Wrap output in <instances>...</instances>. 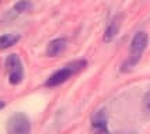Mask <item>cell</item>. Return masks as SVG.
I'll list each match as a JSON object with an SVG mask.
<instances>
[{
	"label": "cell",
	"mask_w": 150,
	"mask_h": 134,
	"mask_svg": "<svg viewBox=\"0 0 150 134\" xmlns=\"http://www.w3.org/2000/svg\"><path fill=\"white\" fill-rule=\"evenodd\" d=\"M147 43H149V36L144 31H139L133 35L129 46V56L121 66L122 73H129L133 70V67H136V64L142 58V53L147 48Z\"/></svg>",
	"instance_id": "cell-1"
},
{
	"label": "cell",
	"mask_w": 150,
	"mask_h": 134,
	"mask_svg": "<svg viewBox=\"0 0 150 134\" xmlns=\"http://www.w3.org/2000/svg\"><path fill=\"white\" fill-rule=\"evenodd\" d=\"M6 70L8 73V83L11 85H18L24 78V67L18 55L11 53L6 58Z\"/></svg>",
	"instance_id": "cell-2"
},
{
	"label": "cell",
	"mask_w": 150,
	"mask_h": 134,
	"mask_svg": "<svg viewBox=\"0 0 150 134\" xmlns=\"http://www.w3.org/2000/svg\"><path fill=\"white\" fill-rule=\"evenodd\" d=\"M7 134H31V123L24 113H16L7 121Z\"/></svg>",
	"instance_id": "cell-3"
},
{
	"label": "cell",
	"mask_w": 150,
	"mask_h": 134,
	"mask_svg": "<svg viewBox=\"0 0 150 134\" xmlns=\"http://www.w3.org/2000/svg\"><path fill=\"white\" fill-rule=\"evenodd\" d=\"M73 74H74V73H73L67 66H65V67H62V69L56 70L55 73H52V74L49 76V78L46 80L45 85L46 87H49V88H52V87H59V85L65 84Z\"/></svg>",
	"instance_id": "cell-4"
},
{
	"label": "cell",
	"mask_w": 150,
	"mask_h": 134,
	"mask_svg": "<svg viewBox=\"0 0 150 134\" xmlns=\"http://www.w3.org/2000/svg\"><path fill=\"white\" fill-rule=\"evenodd\" d=\"M91 127L94 134H110L108 123H107V115H105L104 110H98L94 113L91 119Z\"/></svg>",
	"instance_id": "cell-5"
},
{
	"label": "cell",
	"mask_w": 150,
	"mask_h": 134,
	"mask_svg": "<svg viewBox=\"0 0 150 134\" xmlns=\"http://www.w3.org/2000/svg\"><path fill=\"white\" fill-rule=\"evenodd\" d=\"M121 25H122V15H115L114 18L110 21V24L107 25V28H105L104 31V36H103V39H104V42H112L114 39L117 38V35L119 34V29H121Z\"/></svg>",
	"instance_id": "cell-6"
},
{
	"label": "cell",
	"mask_w": 150,
	"mask_h": 134,
	"mask_svg": "<svg viewBox=\"0 0 150 134\" xmlns=\"http://www.w3.org/2000/svg\"><path fill=\"white\" fill-rule=\"evenodd\" d=\"M67 46V41L66 38H56V39H52L48 46H46V55L49 58H55V56H59L62 52L66 49Z\"/></svg>",
	"instance_id": "cell-7"
},
{
	"label": "cell",
	"mask_w": 150,
	"mask_h": 134,
	"mask_svg": "<svg viewBox=\"0 0 150 134\" xmlns=\"http://www.w3.org/2000/svg\"><path fill=\"white\" fill-rule=\"evenodd\" d=\"M21 36L18 34H4V35H0V51H4L8 49L18 42Z\"/></svg>",
	"instance_id": "cell-8"
},
{
	"label": "cell",
	"mask_w": 150,
	"mask_h": 134,
	"mask_svg": "<svg viewBox=\"0 0 150 134\" xmlns=\"http://www.w3.org/2000/svg\"><path fill=\"white\" fill-rule=\"evenodd\" d=\"M33 1L31 0H18L16 4L13 6V10L16 11V13H28L31 8H33Z\"/></svg>",
	"instance_id": "cell-9"
},
{
	"label": "cell",
	"mask_w": 150,
	"mask_h": 134,
	"mask_svg": "<svg viewBox=\"0 0 150 134\" xmlns=\"http://www.w3.org/2000/svg\"><path fill=\"white\" fill-rule=\"evenodd\" d=\"M66 66H67L74 74H77V73H80L81 70H84L86 67H87V62H86L84 59H79V60H73V62H70V63L66 64Z\"/></svg>",
	"instance_id": "cell-10"
},
{
	"label": "cell",
	"mask_w": 150,
	"mask_h": 134,
	"mask_svg": "<svg viewBox=\"0 0 150 134\" xmlns=\"http://www.w3.org/2000/svg\"><path fill=\"white\" fill-rule=\"evenodd\" d=\"M142 106H143L144 112L150 115V91H147V92L144 94L143 99H142Z\"/></svg>",
	"instance_id": "cell-11"
},
{
	"label": "cell",
	"mask_w": 150,
	"mask_h": 134,
	"mask_svg": "<svg viewBox=\"0 0 150 134\" xmlns=\"http://www.w3.org/2000/svg\"><path fill=\"white\" fill-rule=\"evenodd\" d=\"M6 106V103H4V101H0V109H3Z\"/></svg>",
	"instance_id": "cell-12"
},
{
	"label": "cell",
	"mask_w": 150,
	"mask_h": 134,
	"mask_svg": "<svg viewBox=\"0 0 150 134\" xmlns=\"http://www.w3.org/2000/svg\"><path fill=\"white\" fill-rule=\"evenodd\" d=\"M0 1H1V0H0Z\"/></svg>",
	"instance_id": "cell-13"
}]
</instances>
